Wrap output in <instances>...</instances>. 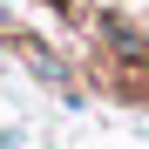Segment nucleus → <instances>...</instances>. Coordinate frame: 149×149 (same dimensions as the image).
<instances>
[{
  "label": "nucleus",
  "mask_w": 149,
  "mask_h": 149,
  "mask_svg": "<svg viewBox=\"0 0 149 149\" xmlns=\"http://www.w3.org/2000/svg\"><path fill=\"white\" fill-rule=\"evenodd\" d=\"M14 142H20V129H0V149H14Z\"/></svg>",
  "instance_id": "nucleus-1"
}]
</instances>
